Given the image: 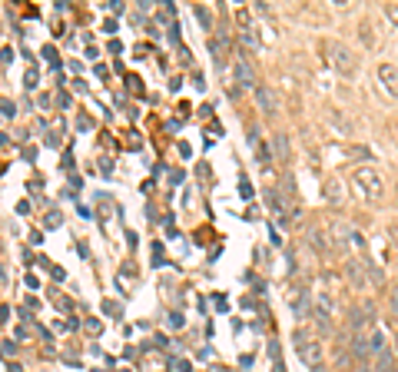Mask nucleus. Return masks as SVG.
Listing matches in <instances>:
<instances>
[{
    "label": "nucleus",
    "mask_w": 398,
    "mask_h": 372,
    "mask_svg": "<svg viewBox=\"0 0 398 372\" xmlns=\"http://www.w3.org/2000/svg\"><path fill=\"white\" fill-rule=\"evenodd\" d=\"M352 186H355V196H362V200H368V203H375V200H381V180H379V173L375 169H368V167H362L352 173Z\"/></svg>",
    "instance_id": "nucleus-1"
},
{
    "label": "nucleus",
    "mask_w": 398,
    "mask_h": 372,
    "mask_svg": "<svg viewBox=\"0 0 398 372\" xmlns=\"http://www.w3.org/2000/svg\"><path fill=\"white\" fill-rule=\"evenodd\" d=\"M329 56H332V63H335V70L345 74V76H352L359 70V56L352 54L345 43H332V47H329Z\"/></svg>",
    "instance_id": "nucleus-2"
},
{
    "label": "nucleus",
    "mask_w": 398,
    "mask_h": 372,
    "mask_svg": "<svg viewBox=\"0 0 398 372\" xmlns=\"http://www.w3.org/2000/svg\"><path fill=\"white\" fill-rule=\"evenodd\" d=\"M312 316H315L319 326H329V322H332V296L315 293V296H312Z\"/></svg>",
    "instance_id": "nucleus-3"
},
{
    "label": "nucleus",
    "mask_w": 398,
    "mask_h": 372,
    "mask_svg": "<svg viewBox=\"0 0 398 372\" xmlns=\"http://www.w3.org/2000/svg\"><path fill=\"white\" fill-rule=\"evenodd\" d=\"M299 355H302L305 366H312V369H319V366H322V359H325L322 346H319V342H312V339H309V342L299 339Z\"/></svg>",
    "instance_id": "nucleus-4"
},
{
    "label": "nucleus",
    "mask_w": 398,
    "mask_h": 372,
    "mask_svg": "<svg viewBox=\"0 0 398 372\" xmlns=\"http://www.w3.org/2000/svg\"><path fill=\"white\" fill-rule=\"evenodd\" d=\"M379 80H381V90L388 93V96H398V67L381 63L379 67Z\"/></svg>",
    "instance_id": "nucleus-5"
},
{
    "label": "nucleus",
    "mask_w": 398,
    "mask_h": 372,
    "mask_svg": "<svg viewBox=\"0 0 398 372\" xmlns=\"http://www.w3.org/2000/svg\"><path fill=\"white\" fill-rule=\"evenodd\" d=\"M256 103H259V110L272 113L276 110V90H272L269 83H259V87H256Z\"/></svg>",
    "instance_id": "nucleus-6"
},
{
    "label": "nucleus",
    "mask_w": 398,
    "mask_h": 372,
    "mask_svg": "<svg viewBox=\"0 0 398 372\" xmlns=\"http://www.w3.org/2000/svg\"><path fill=\"white\" fill-rule=\"evenodd\" d=\"M232 74H236V83H239V87H252V83H256V76H252V67H249L246 56H239V60H236Z\"/></svg>",
    "instance_id": "nucleus-7"
},
{
    "label": "nucleus",
    "mask_w": 398,
    "mask_h": 372,
    "mask_svg": "<svg viewBox=\"0 0 398 372\" xmlns=\"http://www.w3.org/2000/svg\"><path fill=\"white\" fill-rule=\"evenodd\" d=\"M272 153L279 156V163H289V136L285 133H276L272 136Z\"/></svg>",
    "instance_id": "nucleus-8"
},
{
    "label": "nucleus",
    "mask_w": 398,
    "mask_h": 372,
    "mask_svg": "<svg viewBox=\"0 0 398 372\" xmlns=\"http://www.w3.org/2000/svg\"><path fill=\"white\" fill-rule=\"evenodd\" d=\"M329 123H332V127H339L342 136H348V133H352V123H348V116H345L342 110H332V113H329Z\"/></svg>",
    "instance_id": "nucleus-9"
},
{
    "label": "nucleus",
    "mask_w": 398,
    "mask_h": 372,
    "mask_svg": "<svg viewBox=\"0 0 398 372\" xmlns=\"http://www.w3.org/2000/svg\"><path fill=\"white\" fill-rule=\"evenodd\" d=\"M325 196H329L332 203H339V200H342V189H339V183H335V180L329 183V189H325Z\"/></svg>",
    "instance_id": "nucleus-10"
},
{
    "label": "nucleus",
    "mask_w": 398,
    "mask_h": 372,
    "mask_svg": "<svg viewBox=\"0 0 398 372\" xmlns=\"http://www.w3.org/2000/svg\"><path fill=\"white\" fill-rule=\"evenodd\" d=\"M348 276H352V282H365V273H362V266H355V262H352V266H348Z\"/></svg>",
    "instance_id": "nucleus-11"
},
{
    "label": "nucleus",
    "mask_w": 398,
    "mask_h": 372,
    "mask_svg": "<svg viewBox=\"0 0 398 372\" xmlns=\"http://www.w3.org/2000/svg\"><path fill=\"white\" fill-rule=\"evenodd\" d=\"M242 43H246V47H252V50H256V34H252V30H242Z\"/></svg>",
    "instance_id": "nucleus-12"
},
{
    "label": "nucleus",
    "mask_w": 398,
    "mask_h": 372,
    "mask_svg": "<svg viewBox=\"0 0 398 372\" xmlns=\"http://www.w3.org/2000/svg\"><path fill=\"white\" fill-rule=\"evenodd\" d=\"M388 306H392V313H395V316H398V289H395V293H392V299H388Z\"/></svg>",
    "instance_id": "nucleus-13"
}]
</instances>
